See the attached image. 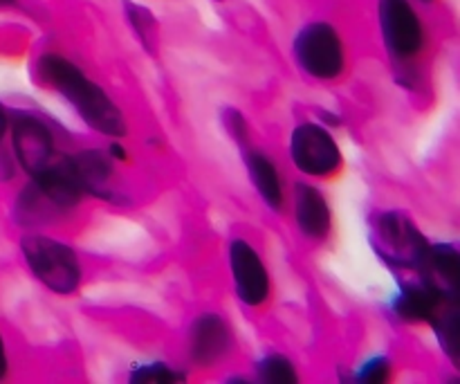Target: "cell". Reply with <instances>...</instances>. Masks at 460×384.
<instances>
[{
    "label": "cell",
    "mask_w": 460,
    "mask_h": 384,
    "mask_svg": "<svg viewBox=\"0 0 460 384\" xmlns=\"http://www.w3.org/2000/svg\"><path fill=\"white\" fill-rule=\"evenodd\" d=\"M292 162L308 175H328L340 169L341 151L328 130L317 124L295 129L290 142Z\"/></svg>",
    "instance_id": "cell-6"
},
{
    "label": "cell",
    "mask_w": 460,
    "mask_h": 384,
    "mask_svg": "<svg viewBox=\"0 0 460 384\" xmlns=\"http://www.w3.org/2000/svg\"><path fill=\"white\" fill-rule=\"evenodd\" d=\"M371 243L380 259L394 268L418 270L429 252V241L422 237L418 225L400 211L376 216Z\"/></svg>",
    "instance_id": "cell-2"
},
{
    "label": "cell",
    "mask_w": 460,
    "mask_h": 384,
    "mask_svg": "<svg viewBox=\"0 0 460 384\" xmlns=\"http://www.w3.org/2000/svg\"><path fill=\"white\" fill-rule=\"evenodd\" d=\"M256 378H259V382L268 384H295L299 380L295 364L279 353L268 355L256 364Z\"/></svg>",
    "instance_id": "cell-17"
},
{
    "label": "cell",
    "mask_w": 460,
    "mask_h": 384,
    "mask_svg": "<svg viewBox=\"0 0 460 384\" xmlns=\"http://www.w3.org/2000/svg\"><path fill=\"white\" fill-rule=\"evenodd\" d=\"M380 27L386 49L400 61L416 57L422 49L425 31L407 0H380Z\"/></svg>",
    "instance_id": "cell-5"
},
{
    "label": "cell",
    "mask_w": 460,
    "mask_h": 384,
    "mask_svg": "<svg viewBox=\"0 0 460 384\" xmlns=\"http://www.w3.org/2000/svg\"><path fill=\"white\" fill-rule=\"evenodd\" d=\"M72 165H75L76 178H79L84 193L106 198V201H115L111 189V156H106L102 151H81L79 156L72 157Z\"/></svg>",
    "instance_id": "cell-14"
},
{
    "label": "cell",
    "mask_w": 460,
    "mask_h": 384,
    "mask_svg": "<svg viewBox=\"0 0 460 384\" xmlns=\"http://www.w3.org/2000/svg\"><path fill=\"white\" fill-rule=\"evenodd\" d=\"M13 153L30 175H36L54 157L52 133L40 120L18 115L13 120Z\"/></svg>",
    "instance_id": "cell-9"
},
{
    "label": "cell",
    "mask_w": 460,
    "mask_h": 384,
    "mask_svg": "<svg viewBox=\"0 0 460 384\" xmlns=\"http://www.w3.org/2000/svg\"><path fill=\"white\" fill-rule=\"evenodd\" d=\"M223 120H225V129H227V133L232 135L238 144H245L247 142L245 117H243L236 108H225Z\"/></svg>",
    "instance_id": "cell-21"
},
{
    "label": "cell",
    "mask_w": 460,
    "mask_h": 384,
    "mask_svg": "<svg viewBox=\"0 0 460 384\" xmlns=\"http://www.w3.org/2000/svg\"><path fill=\"white\" fill-rule=\"evenodd\" d=\"M39 75L57 93H61L90 129L111 138H124L126 121L112 99L88 79L75 63L58 54H45L39 61Z\"/></svg>",
    "instance_id": "cell-1"
},
{
    "label": "cell",
    "mask_w": 460,
    "mask_h": 384,
    "mask_svg": "<svg viewBox=\"0 0 460 384\" xmlns=\"http://www.w3.org/2000/svg\"><path fill=\"white\" fill-rule=\"evenodd\" d=\"M130 382L173 384V382H184V373L175 371V369L166 367V364L162 362H153V364H142V367L133 369V373H130Z\"/></svg>",
    "instance_id": "cell-18"
},
{
    "label": "cell",
    "mask_w": 460,
    "mask_h": 384,
    "mask_svg": "<svg viewBox=\"0 0 460 384\" xmlns=\"http://www.w3.org/2000/svg\"><path fill=\"white\" fill-rule=\"evenodd\" d=\"M21 247L27 265L45 288L57 295H70L76 290L81 281V268L72 247L40 234H30L22 238Z\"/></svg>",
    "instance_id": "cell-3"
},
{
    "label": "cell",
    "mask_w": 460,
    "mask_h": 384,
    "mask_svg": "<svg viewBox=\"0 0 460 384\" xmlns=\"http://www.w3.org/2000/svg\"><path fill=\"white\" fill-rule=\"evenodd\" d=\"M295 216L296 225L308 238L322 241L331 232V210L326 198L310 184H296L295 187Z\"/></svg>",
    "instance_id": "cell-11"
},
{
    "label": "cell",
    "mask_w": 460,
    "mask_h": 384,
    "mask_svg": "<svg viewBox=\"0 0 460 384\" xmlns=\"http://www.w3.org/2000/svg\"><path fill=\"white\" fill-rule=\"evenodd\" d=\"M445 297L427 281L409 283L394 299V310L402 322H431Z\"/></svg>",
    "instance_id": "cell-13"
},
{
    "label": "cell",
    "mask_w": 460,
    "mask_h": 384,
    "mask_svg": "<svg viewBox=\"0 0 460 384\" xmlns=\"http://www.w3.org/2000/svg\"><path fill=\"white\" fill-rule=\"evenodd\" d=\"M425 281L443 297H458L460 290V256L454 246H429L422 261Z\"/></svg>",
    "instance_id": "cell-12"
},
{
    "label": "cell",
    "mask_w": 460,
    "mask_h": 384,
    "mask_svg": "<svg viewBox=\"0 0 460 384\" xmlns=\"http://www.w3.org/2000/svg\"><path fill=\"white\" fill-rule=\"evenodd\" d=\"M111 157H115V160H126V151L121 144H111Z\"/></svg>",
    "instance_id": "cell-23"
},
{
    "label": "cell",
    "mask_w": 460,
    "mask_h": 384,
    "mask_svg": "<svg viewBox=\"0 0 460 384\" xmlns=\"http://www.w3.org/2000/svg\"><path fill=\"white\" fill-rule=\"evenodd\" d=\"M31 184H34L40 192V196L58 211L72 210V207L79 205V201L84 198V189H81L79 178H76L72 157L54 156L45 169H40L39 174L31 175Z\"/></svg>",
    "instance_id": "cell-8"
},
{
    "label": "cell",
    "mask_w": 460,
    "mask_h": 384,
    "mask_svg": "<svg viewBox=\"0 0 460 384\" xmlns=\"http://www.w3.org/2000/svg\"><path fill=\"white\" fill-rule=\"evenodd\" d=\"M126 12H128V18L130 22H133L135 31H137L139 40H142L148 49H153V40H155V34H157L155 18L151 16L148 9L139 7V4H133V3H126Z\"/></svg>",
    "instance_id": "cell-19"
},
{
    "label": "cell",
    "mask_w": 460,
    "mask_h": 384,
    "mask_svg": "<svg viewBox=\"0 0 460 384\" xmlns=\"http://www.w3.org/2000/svg\"><path fill=\"white\" fill-rule=\"evenodd\" d=\"M7 376V355H4V344H3V335H0V380Z\"/></svg>",
    "instance_id": "cell-22"
},
{
    "label": "cell",
    "mask_w": 460,
    "mask_h": 384,
    "mask_svg": "<svg viewBox=\"0 0 460 384\" xmlns=\"http://www.w3.org/2000/svg\"><path fill=\"white\" fill-rule=\"evenodd\" d=\"M295 57L314 79H335L344 70V45L328 22H310L296 34Z\"/></svg>",
    "instance_id": "cell-4"
},
{
    "label": "cell",
    "mask_w": 460,
    "mask_h": 384,
    "mask_svg": "<svg viewBox=\"0 0 460 384\" xmlns=\"http://www.w3.org/2000/svg\"><path fill=\"white\" fill-rule=\"evenodd\" d=\"M4 130H7V117H4V111L0 108V139H3Z\"/></svg>",
    "instance_id": "cell-24"
},
{
    "label": "cell",
    "mask_w": 460,
    "mask_h": 384,
    "mask_svg": "<svg viewBox=\"0 0 460 384\" xmlns=\"http://www.w3.org/2000/svg\"><path fill=\"white\" fill-rule=\"evenodd\" d=\"M0 3H9V0H0Z\"/></svg>",
    "instance_id": "cell-25"
},
{
    "label": "cell",
    "mask_w": 460,
    "mask_h": 384,
    "mask_svg": "<svg viewBox=\"0 0 460 384\" xmlns=\"http://www.w3.org/2000/svg\"><path fill=\"white\" fill-rule=\"evenodd\" d=\"M247 169H250L252 183L259 189L261 198L268 202L272 210H279L283 205V192H281V180H279L277 166L272 165L265 153L259 151H247L245 156Z\"/></svg>",
    "instance_id": "cell-15"
},
{
    "label": "cell",
    "mask_w": 460,
    "mask_h": 384,
    "mask_svg": "<svg viewBox=\"0 0 460 384\" xmlns=\"http://www.w3.org/2000/svg\"><path fill=\"white\" fill-rule=\"evenodd\" d=\"M436 335H438L440 346L458 367L460 358V313H458V297H445L443 304L438 306L436 315L431 317Z\"/></svg>",
    "instance_id": "cell-16"
},
{
    "label": "cell",
    "mask_w": 460,
    "mask_h": 384,
    "mask_svg": "<svg viewBox=\"0 0 460 384\" xmlns=\"http://www.w3.org/2000/svg\"><path fill=\"white\" fill-rule=\"evenodd\" d=\"M232 274L236 281V292L243 304L261 306L270 295V277L263 261L247 241H234L229 247Z\"/></svg>",
    "instance_id": "cell-7"
},
{
    "label": "cell",
    "mask_w": 460,
    "mask_h": 384,
    "mask_svg": "<svg viewBox=\"0 0 460 384\" xmlns=\"http://www.w3.org/2000/svg\"><path fill=\"white\" fill-rule=\"evenodd\" d=\"M232 346V333L218 315H202L191 326V358L200 367H211Z\"/></svg>",
    "instance_id": "cell-10"
},
{
    "label": "cell",
    "mask_w": 460,
    "mask_h": 384,
    "mask_svg": "<svg viewBox=\"0 0 460 384\" xmlns=\"http://www.w3.org/2000/svg\"><path fill=\"white\" fill-rule=\"evenodd\" d=\"M389 378H391V362L386 358H382V355H377V358L368 360V362H364L362 367H359L355 380L364 384H382L389 380Z\"/></svg>",
    "instance_id": "cell-20"
}]
</instances>
